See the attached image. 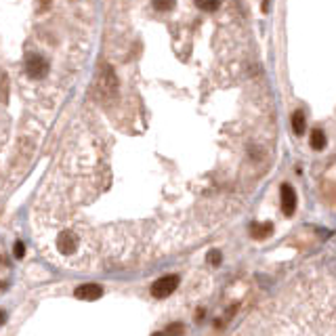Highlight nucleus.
Here are the masks:
<instances>
[{
    "label": "nucleus",
    "mask_w": 336,
    "mask_h": 336,
    "mask_svg": "<svg viewBox=\"0 0 336 336\" xmlns=\"http://www.w3.org/2000/svg\"><path fill=\"white\" fill-rule=\"evenodd\" d=\"M49 61H46L42 55L38 53H30L26 57V74L30 78H34V80H42V78H46V74H49Z\"/></svg>",
    "instance_id": "f257e3e1"
},
{
    "label": "nucleus",
    "mask_w": 336,
    "mask_h": 336,
    "mask_svg": "<svg viewBox=\"0 0 336 336\" xmlns=\"http://www.w3.org/2000/svg\"><path fill=\"white\" fill-rule=\"evenodd\" d=\"M55 246H57L59 254L72 256L80 250V238H78L74 231H61L57 236V240H55Z\"/></svg>",
    "instance_id": "f03ea898"
},
{
    "label": "nucleus",
    "mask_w": 336,
    "mask_h": 336,
    "mask_svg": "<svg viewBox=\"0 0 336 336\" xmlns=\"http://www.w3.org/2000/svg\"><path fill=\"white\" fill-rule=\"evenodd\" d=\"M179 286V277L177 275H164L160 279H155L153 286H152V294L155 296V299H166V296H170Z\"/></svg>",
    "instance_id": "7ed1b4c3"
},
{
    "label": "nucleus",
    "mask_w": 336,
    "mask_h": 336,
    "mask_svg": "<svg viewBox=\"0 0 336 336\" xmlns=\"http://www.w3.org/2000/svg\"><path fill=\"white\" fill-rule=\"evenodd\" d=\"M76 299L80 301H97L103 296V288H101L99 284H82L76 288Z\"/></svg>",
    "instance_id": "20e7f679"
},
{
    "label": "nucleus",
    "mask_w": 336,
    "mask_h": 336,
    "mask_svg": "<svg viewBox=\"0 0 336 336\" xmlns=\"http://www.w3.org/2000/svg\"><path fill=\"white\" fill-rule=\"evenodd\" d=\"M282 208H284V214L286 216H290L292 213H294V208H296V193H294V189L290 185H282Z\"/></svg>",
    "instance_id": "39448f33"
},
{
    "label": "nucleus",
    "mask_w": 336,
    "mask_h": 336,
    "mask_svg": "<svg viewBox=\"0 0 336 336\" xmlns=\"http://www.w3.org/2000/svg\"><path fill=\"white\" fill-rule=\"evenodd\" d=\"M309 143H311V147H313L315 152H322L326 147V135L319 128H315L313 132H311V137H309Z\"/></svg>",
    "instance_id": "423d86ee"
},
{
    "label": "nucleus",
    "mask_w": 336,
    "mask_h": 336,
    "mask_svg": "<svg viewBox=\"0 0 336 336\" xmlns=\"http://www.w3.org/2000/svg\"><path fill=\"white\" fill-rule=\"evenodd\" d=\"M292 130L296 132V135H303V132H305V116H303V112H294V116H292Z\"/></svg>",
    "instance_id": "0eeeda50"
},
{
    "label": "nucleus",
    "mask_w": 336,
    "mask_h": 336,
    "mask_svg": "<svg viewBox=\"0 0 336 336\" xmlns=\"http://www.w3.org/2000/svg\"><path fill=\"white\" fill-rule=\"evenodd\" d=\"M252 233H254L256 238L269 236V233H271V225H265V227H256V225H254V227H252Z\"/></svg>",
    "instance_id": "6e6552de"
},
{
    "label": "nucleus",
    "mask_w": 336,
    "mask_h": 336,
    "mask_svg": "<svg viewBox=\"0 0 336 336\" xmlns=\"http://www.w3.org/2000/svg\"><path fill=\"white\" fill-rule=\"evenodd\" d=\"M13 252H15V256H17V259H21V256H23V252H26V246H23V242H15Z\"/></svg>",
    "instance_id": "1a4fd4ad"
},
{
    "label": "nucleus",
    "mask_w": 336,
    "mask_h": 336,
    "mask_svg": "<svg viewBox=\"0 0 336 336\" xmlns=\"http://www.w3.org/2000/svg\"><path fill=\"white\" fill-rule=\"evenodd\" d=\"M208 261H210V265H218V263H221V254H218L216 250H213L210 256H208Z\"/></svg>",
    "instance_id": "9d476101"
}]
</instances>
